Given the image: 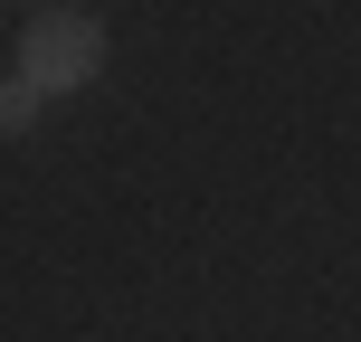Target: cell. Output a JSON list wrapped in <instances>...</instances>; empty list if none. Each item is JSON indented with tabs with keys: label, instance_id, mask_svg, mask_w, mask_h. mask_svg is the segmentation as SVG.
<instances>
[{
	"label": "cell",
	"instance_id": "obj_1",
	"mask_svg": "<svg viewBox=\"0 0 361 342\" xmlns=\"http://www.w3.org/2000/svg\"><path fill=\"white\" fill-rule=\"evenodd\" d=\"M95 67H105V29H95L86 10H38V19H29V38H19V76H29L38 95L95 86Z\"/></svg>",
	"mask_w": 361,
	"mask_h": 342
},
{
	"label": "cell",
	"instance_id": "obj_2",
	"mask_svg": "<svg viewBox=\"0 0 361 342\" xmlns=\"http://www.w3.org/2000/svg\"><path fill=\"white\" fill-rule=\"evenodd\" d=\"M38 124V86L29 76H0V133H29Z\"/></svg>",
	"mask_w": 361,
	"mask_h": 342
}]
</instances>
